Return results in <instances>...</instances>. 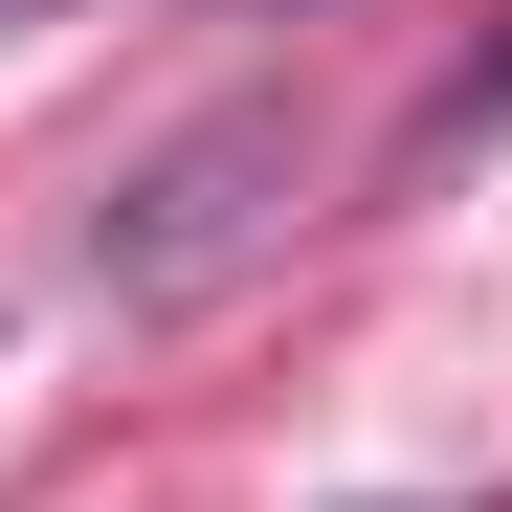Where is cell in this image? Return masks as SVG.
<instances>
[{
	"label": "cell",
	"mask_w": 512,
	"mask_h": 512,
	"mask_svg": "<svg viewBox=\"0 0 512 512\" xmlns=\"http://www.w3.org/2000/svg\"><path fill=\"white\" fill-rule=\"evenodd\" d=\"M290 201H312V112H290V90H223V112H179V134L90 201V290H112V312H201Z\"/></svg>",
	"instance_id": "1"
},
{
	"label": "cell",
	"mask_w": 512,
	"mask_h": 512,
	"mask_svg": "<svg viewBox=\"0 0 512 512\" xmlns=\"http://www.w3.org/2000/svg\"><path fill=\"white\" fill-rule=\"evenodd\" d=\"M490 134H512V0H490V45H446V67L401 90V134H379V201H446Z\"/></svg>",
	"instance_id": "2"
},
{
	"label": "cell",
	"mask_w": 512,
	"mask_h": 512,
	"mask_svg": "<svg viewBox=\"0 0 512 512\" xmlns=\"http://www.w3.org/2000/svg\"><path fill=\"white\" fill-rule=\"evenodd\" d=\"M23 23H67V0H0V45H23Z\"/></svg>",
	"instance_id": "3"
},
{
	"label": "cell",
	"mask_w": 512,
	"mask_h": 512,
	"mask_svg": "<svg viewBox=\"0 0 512 512\" xmlns=\"http://www.w3.org/2000/svg\"><path fill=\"white\" fill-rule=\"evenodd\" d=\"M245 23H312V0H245Z\"/></svg>",
	"instance_id": "4"
}]
</instances>
